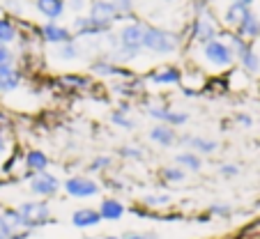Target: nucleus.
<instances>
[{
	"label": "nucleus",
	"instance_id": "44",
	"mask_svg": "<svg viewBox=\"0 0 260 239\" xmlns=\"http://www.w3.org/2000/svg\"><path fill=\"white\" fill-rule=\"evenodd\" d=\"M0 221H3V205H0Z\"/></svg>",
	"mask_w": 260,
	"mask_h": 239
},
{
	"label": "nucleus",
	"instance_id": "28",
	"mask_svg": "<svg viewBox=\"0 0 260 239\" xmlns=\"http://www.w3.org/2000/svg\"><path fill=\"white\" fill-rule=\"evenodd\" d=\"M108 120H111V124H113V127L124 129V131H134V129H136L134 117L129 115L127 111H122V108H113V111H111V115H108Z\"/></svg>",
	"mask_w": 260,
	"mask_h": 239
},
{
	"label": "nucleus",
	"instance_id": "20",
	"mask_svg": "<svg viewBox=\"0 0 260 239\" xmlns=\"http://www.w3.org/2000/svg\"><path fill=\"white\" fill-rule=\"evenodd\" d=\"M147 138H150V143L168 150V147H173L177 143V129L168 127V124H154V127H150V131H147Z\"/></svg>",
	"mask_w": 260,
	"mask_h": 239
},
{
	"label": "nucleus",
	"instance_id": "31",
	"mask_svg": "<svg viewBox=\"0 0 260 239\" xmlns=\"http://www.w3.org/2000/svg\"><path fill=\"white\" fill-rule=\"evenodd\" d=\"M113 168V156L111 154H97L90 159L88 163V173H94V175H104Z\"/></svg>",
	"mask_w": 260,
	"mask_h": 239
},
{
	"label": "nucleus",
	"instance_id": "38",
	"mask_svg": "<svg viewBox=\"0 0 260 239\" xmlns=\"http://www.w3.org/2000/svg\"><path fill=\"white\" fill-rule=\"evenodd\" d=\"M5 152H7V131L0 129V156H5Z\"/></svg>",
	"mask_w": 260,
	"mask_h": 239
},
{
	"label": "nucleus",
	"instance_id": "24",
	"mask_svg": "<svg viewBox=\"0 0 260 239\" xmlns=\"http://www.w3.org/2000/svg\"><path fill=\"white\" fill-rule=\"evenodd\" d=\"M251 7H244V5H237V3H231V5L226 7V12H223V23L228 25L231 30H235L237 25L244 21V16L249 14Z\"/></svg>",
	"mask_w": 260,
	"mask_h": 239
},
{
	"label": "nucleus",
	"instance_id": "36",
	"mask_svg": "<svg viewBox=\"0 0 260 239\" xmlns=\"http://www.w3.org/2000/svg\"><path fill=\"white\" fill-rule=\"evenodd\" d=\"M5 64H16V55L7 44H0V67Z\"/></svg>",
	"mask_w": 260,
	"mask_h": 239
},
{
	"label": "nucleus",
	"instance_id": "6",
	"mask_svg": "<svg viewBox=\"0 0 260 239\" xmlns=\"http://www.w3.org/2000/svg\"><path fill=\"white\" fill-rule=\"evenodd\" d=\"M62 191L74 200H90L102 193V184L90 175H69L62 180Z\"/></svg>",
	"mask_w": 260,
	"mask_h": 239
},
{
	"label": "nucleus",
	"instance_id": "12",
	"mask_svg": "<svg viewBox=\"0 0 260 239\" xmlns=\"http://www.w3.org/2000/svg\"><path fill=\"white\" fill-rule=\"evenodd\" d=\"M111 30H113L111 25L99 23V21L90 19L88 14L74 16V23H72L74 39H94V37H104V35H108Z\"/></svg>",
	"mask_w": 260,
	"mask_h": 239
},
{
	"label": "nucleus",
	"instance_id": "35",
	"mask_svg": "<svg viewBox=\"0 0 260 239\" xmlns=\"http://www.w3.org/2000/svg\"><path fill=\"white\" fill-rule=\"evenodd\" d=\"M113 3V7L120 12L122 16H127V19H132L134 14V0H111Z\"/></svg>",
	"mask_w": 260,
	"mask_h": 239
},
{
	"label": "nucleus",
	"instance_id": "26",
	"mask_svg": "<svg viewBox=\"0 0 260 239\" xmlns=\"http://www.w3.org/2000/svg\"><path fill=\"white\" fill-rule=\"evenodd\" d=\"M19 39V25L10 16H0V44H14Z\"/></svg>",
	"mask_w": 260,
	"mask_h": 239
},
{
	"label": "nucleus",
	"instance_id": "45",
	"mask_svg": "<svg viewBox=\"0 0 260 239\" xmlns=\"http://www.w3.org/2000/svg\"><path fill=\"white\" fill-rule=\"evenodd\" d=\"M81 239H97V237H81Z\"/></svg>",
	"mask_w": 260,
	"mask_h": 239
},
{
	"label": "nucleus",
	"instance_id": "16",
	"mask_svg": "<svg viewBox=\"0 0 260 239\" xmlns=\"http://www.w3.org/2000/svg\"><path fill=\"white\" fill-rule=\"evenodd\" d=\"M97 212H99V216H102V221H106V223H118V221L124 219V214H127V205L120 200L118 195H106V198L99 200Z\"/></svg>",
	"mask_w": 260,
	"mask_h": 239
},
{
	"label": "nucleus",
	"instance_id": "5",
	"mask_svg": "<svg viewBox=\"0 0 260 239\" xmlns=\"http://www.w3.org/2000/svg\"><path fill=\"white\" fill-rule=\"evenodd\" d=\"M201 55H203V60L214 69H231L233 64H235V53H233V49L228 46L226 39H221V37L203 44Z\"/></svg>",
	"mask_w": 260,
	"mask_h": 239
},
{
	"label": "nucleus",
	"instance_id": "4",
	"mask_svg": "<svg viewBox=\"0 0 260 239\" xmlns=\"http://www.w3.org/2000/svg\"><path fill=\"white\" fill-rule=\"evenodd\" d=\"M16 210L23 216V225L28 232H35V230L44 228L53 221V210H51L49 200H40V198H30V200H23L16 205Z\"/></svg>",
	"mask_w": 260,
	"mask_h": 239
},
{
	"label": "nucleus",
	"instance_id": "17",
	"mask_svg": "<svg viewBox=\"0 0 260 239\" xmlns=\"http://www.w3.org/2000/svg\"><path fill=\"white\" fill-rule=\"evenodd\" d=\"M69 221H72L74 228H79V230H90L104 223L97 207H76L72 212V216H69Z\"/></svg>",
	"mask_w": 260,
	"mask_h": 239
},
{
	"label": "nucleus",
	"instance_id": "8",
	"mask_svg": "<svg viewBox=\"0 0 260 239\" xmlns=\"http://www.w3.org/2000/svg\"><path fill=\"white\" fill-rule=\"evenodd\" d=\"M145 115L152 117L157 124H168L173 129H180L191 120L187 111H180V108H171L166 104H147L145 106Z\"/></svg>",
	"mask_w": 260,
	"mask_h": 239
},
{
	"label": "nucleus",
	"instance_id": "7",
	"mask_svg": "<svg viewBox=\"0 0 260 239\" xmlns=\"http://www.w3.org/2000/svg\"><path fill=\"white\" fill-rule=\"evenodd\" d=\"M28 191L32 198H40V200H51L62 191V180L58 175H53L51 170L37 173V175L28 177Z\"/></svg>",
	"mask_w": 260,
	"mask_h": 239
},
{
	"label": "nucleus",
	"instance_id": "46",
	"mask_svg": "<svg viewBox=\"0 0 260 239\" xmlns=\"http://www.w3.org/2000/svg\"><path fill=\"white\" fill-rule=\"evenodd\" d=\"M0 239H3V234H0Z\"/></svg>",
	"mask_w": 260,
	"mask_h": 239
},
{
	"label": "nucleus",
	"instance_id": "9",
	"mask_svg": "<svg viewBox=\"0 0 260 239\" xmlns=\"http://www.w3.org/2000/svg\"><path fill=\"white\" fill-rule=\"evenodd\" d=\"M90 72L99 78H118V81H127V78L136 76L129 67H124V64L111 60L108 55H99V58H94L92 62H90Z\"/></svg>",
	"mask_w": 260,
	"mask_h": 239
},
{
	"label": "nucleus",
	"instance_id": "15",
	"mask_svg": "<svg viewBox=\"0 0 260 239\" xmlns=\"http://www.w3.org/2000/svg\"><path fill=\"white\" fill-rule=\"evenodd\" d=\"M49 166H51V159L44 150H40V147H30V150L23 152V180L37 175V173L49 170Z\"/></svg>",
	"mask_w": 260,
	"mask_h": 239
},
{
	"label": "nucleus",
	"instance_id": "18",
	"mask_svg": "<svg viewBox=\"0 0 260 239\" xmlns=\"http://www.w3.org/2000/svg\"><path fill=\"white\" fill-rule=\"evenodd\" d=\"M23 85V72L16 64L0 67V94H10Z\"/></svg>",
	"mask_w": 260,
	"mask_h": 239
},
{
	"label": "nucleus",
	"instance_id": "41",
	"mask_svg": "<svg viewBox=\"0 0 260 239\" xmlns=\"http://www.w3.org/2000/svg\"><path fill=\"white\" fill-rule=\"evenodd\" d=\"M233 3H237V5H244V7H251V5H253V0H233Z\"/></svg>",
	"mask_w": 260,
	"mask_h": 239
},
{
	"label": "nucleus",
	"instance_id": "29",
	"mask_svg": "<svg viewBox=\"0 0 260 239\" xmlns=\"http://www.w3.org/2000/svg\"><path fill=\"white\" fill-rule=\"evenodd\" d=\"M205 219L231 221L233 219V205H228V202H210L205 210Z\"/></svg>",
	"mask_w": 260,
	"mask_h": 239
},
{
	"label": "nucleus",
	"instance_id": "34",
	"mask_svg": "<svg viewBox=\"0 0 260 239\" xmlns=\"http://www.w3.org/2000/svg\"><path fill=\"white\" fill-rule=\"evenodd\" d=\"M242 173V168L237 166V163H221L219 166V175L223 177V180H233V177H237Z\"/></svg>",
	"mask_w": 260,
	"mask_h": 239
},
{
	"label": "nucleus",
	"instance_id": "43",
	"mask_svg": "<svg viewBox=\"0 0 260 239\" xmlns=\"http://www.w3.org/2000/svg\"><path fill=\"white\" fill-rule=\"evenodd\" d=\"M203 3H205V5H210V3H214V0H203Z\"/></svg>",
	"mask_w": 260,
	"mask_h": 239
},
{
	"label": "nucleus",
	"instance_id": "32",
	"mask_svg": "<svg viewBox=\"0 0 260 239\" xmlns=\"http://www.w3.org/2000/svg\"><path fill=\"white\" fill-rule=\"evenodd\" d=\"M118 156L124 159V161H143L145 159V150L136 143H127V145H120L118 147Z\"/></svg>",
	"mask_w": 260,
	"mask_h": 239
},
{
	"label": "nucleus",
	"instance_id": "25",
	"mask_svg": "<svg viewBox=\"0 0 260 239\" xmlns=\"http://www.w3.org/2000/svg\"><path fill=\"white\" fill-rule=\"evenodd\" d=\"M55 55H58V60H62V62H74V60H79L81 55H83V46L79 44V39H74V42L55 46Z\"/></svg>",
	"mask_w": 260,
	"mask_h": 239
},
{
	"label": "nucleus",
	"instance_id": "14",
	"mask_svg": "<svg viewBox=\"0 0 260 239\" xmlns=\"http://www.w3.org/2000/svg\"><path fill=\"white\" fill-rule=\"evenodd\" d=\"M37 37H42V42L51 46H60V44H67V42H74V32L72 28L62 23H55V21H46L44 25L37 28Z\"/></svg>",
	"mask_w": 260,
	"mask_h": 239
},
{
	"label": "nucleus",
	"instance_id": "39",
	"mask_svg": "<svg viewBox=\"0 0 260 239\" xmlns=\"http://www.w3.org/2000/svg\"><path fill=\"white\" fill-rule=\"evenodd\" d=\"M235 122L242 124V127H251V117L244 115V113H237V115H235Z\"/></svg>",
	"mask_w": 260,
	"mask_h": 239
},
{
	"label": "nucleus",
	"instance_id": "3",
	"mask_svg": "<svg viewBox=\"0 0 260 239\" xmlns=\"http://www.w3.org/2000/svg\"><path fill=\"white\" fill-rule=\"evenodd\" d=\"M193 10H196V16H193V21H191V42L203 46L219 37L221 30H219V25H216L214 14L210 12V5H205L203 0H196Z\"/></svg>",
	"mask_w": 260,
	"mask_h": 239
},
{
	"label": "nucleus",
	"instance_id": "22",
	"mask_svg": "<svg viewBox=\"0 0 260 239\" xmlns=\"http://www.w3.org/2000/svg\"><path fill=\"white\" fill-rule=\"evenodd\" d=\"M233 32H237L240 37H244L246 42H251V39H258L260 37V16L255 14L253 10H249V14L244 16V21H242V23L237 25Z\"/></svg>",
	"mask_w": 260,
	"mask_h": 239
},
{
	"label": "nucleus",
	"instance_id": "11",
	"mask_svg": "<svg viewBox=\"0 0 260 239\" xmlns=\"http://www.w3.org/2000/svg\"><path fill=\"white\" fill-rule=\"evenodd\" d=\"M85 14H88L90 19L104 23V25H111V28H113L115 23H120V21H129L127 16H122L118 10H115L111 0H90Z\"/></svg>",
	"mask_w": 260,
	"mask_h": 239
},
{
	"label": "nucleus",
	"instance_id": "23",
	"mask_svg": "<svg viewBox=\"0 0 260 239\" xmlns=\"http://www.w3.org/2000/svg\"><path fill=\"white\" fill-rule=\"evenodd\" d=\"M175 166H180L187 173H201L203 170V156H198L191 150H182L175 154Z\"/></svg>",
	"mask_w": 260,
	"mask_h": 239
},
{
	"label": "nucleus",
	"instance_id": "2",
	"mask_svg": "<svg viewBox=\"0 0 260 239\" xmlns=\"http://www.w3.org/2000/svg\"><path fill=\"white\" fill-rule=\"evenodd\" d=\"M182 46V35L175 30L143 23V51L154 55H173Z\"/></svg>",
	"mask_w": 260,
	"mask_h": 239
},
{
	"label": "nucleus",
	"instance_id": "1",
	"mask_svg": "<svg viewBox=\"0 0 260 239\" xmlns=\"http://www.w3.org/2000/svg\"><path fill=\"white\" fill-rule=\"evenodd\" d=\"M115 37H118V46H115V51L108 58L115 60V62L124 64V62H132V60H136L138 55L143 53V21H129V23H124L122 28L115 32Z\"/></svg>",
	"mask_w": 260,
	"mask_h": 239
},
{
	"label": "nucleus",
	"instance_id": "19",
	"mask_svg": "<svg viewBox=\"0 0 260 239\" xmlns=\"http://www.w3.org/2000/svg\"><path fill=\"white\" fill-rule=\"evenodd\" d=\"M58 88H62L64 92H85L94 85V81L85 74H62V76L55 81Z\"/></svg>",
	"mask_w": 260,
	"mask_h": 239
},
{
	"label": "nucleus",
	"instance_id": "27",
	"mask_svg": "<svg viewBox=\"0 0 260 239\" xmlns=\"http://www.w3.org/2000/svg\"><path fill=\"white\" fill-rule=\"evenodd\" d=\"M159 180L164 182V184H182V182L187 180V170H182L180 166H164L159 168Z\"/></svg>",
	"mask_w": 260,
	"mask_h": 239
},
{
	"label": "nucleus",
	"instance_id": "13",
	"mask_svg": "<svg viewBox=\"0 0 260 239\" xmlns=\"http://www.w3.org/2000/svg\"><path fill=\"white\" fill-rule=\"evenodd\" d=\"M175 145H182L187 150L196 152L198 156H212L219 152V143L214 138L207 136H196V133H177V143Z\"/></svg>",
	"mask_w": 260,
	"mask_h": 239
},
{
	"label": "nucleus",
	"instance_id": "33",
	"mask_svg": "<svg viewBox=\"0 0 260 239\" xmlns=\"http://www.w3.org/2000/svg\"><path fill=\"white\" fill-rule=\"evenodd\" d=\"M88 5H90V0H64V7L72 10L76 16L85 14V12H88Z\"/></svg>",
	"mask_w": 260,
	"mask_h": 239
},
{
	"label": "nucleus",
	"instance_id": "42",
	"mask_svg": "<svg viewBox=\"0 0 260 239\" xmlns=\"http://www.w3.org/2000/svg\"><path fill=\"white\" fill-rule=\"evenodd\" d=\"M102 239H120V234H104Z\"/></svg>",
	"mask_w": 260,
	"mask_h": 239
},
{
	"label": "nucleus",
	"instance_id": "30",
	"mask_svg": "<svg viewBox=\"0 0 260 239\" xmlns=\"http://www.w3.org/2000/svg\"><path fill=\"white\" fill-rule=\"evenodd\" d=\"M143 207L145 210H164V207H171V195L168 193H145L143 195Z\"/></svg>",
	"mask_w": 260,
	"mask_h": 239
},
{
	"label": "nucleus",
	"instance_id": "21",
	"mask_svg": "<svg viewBox=\"0 0 260 239\" xmlns=\"http://www.w3.org/2000/svg\"><path fill=\"white\" fill-rule=\"evenodd\" d=\"M35 10L40 12L46 21L58 23L62 19V14L67 12V7H64V0H35Z\"/></svg>",
	"mask_w": 260,
	"mask_h": 239
},
{
	"label": "nucleus",
	"instance_id": "37",
	"mask_svg": "<svg viewBox=\"0 0 260 239\" xmlns=\"http://www.w3.org/2000/svg\"><path fill=\"white\" fill-rule=\"evenodd\" d=\"M120 239H161L157 232H141V230H129V232H124V234H120Z\"/></svg>",
	"mask_w": 260,
	"mask_h": 239
},
{
	"label": "nucleus",
	"instance_id": "10",
	"mask_svg": "<svg viewBox=\"0 0 260 239\" xmlns=\"http://www.w3.org/2000/svg\"><path fill=\"white\" fill-rule=\"evenodd\" d=\"M182 69L177 64H161V67H154L145 74V83L157 85V88H177L182 83Z\"/></svg>",
	"mask_w": 260,
	"mask_h": 239
},
{
	"label": "nucleus",
	"instance_id": "40",
	"mask_svg": "<svg viewBox=\"0 0 260 239\" xmlns=\"http://www.w3.org/2000/svg\"><path fill=\"white\" fill-rule=\"evenodd\" d=\"M7 127H10V117L0 111V129H7Z\"/></svg>",
	"mask_w": 260,
	"mask_h": 239
}]
</instances>
